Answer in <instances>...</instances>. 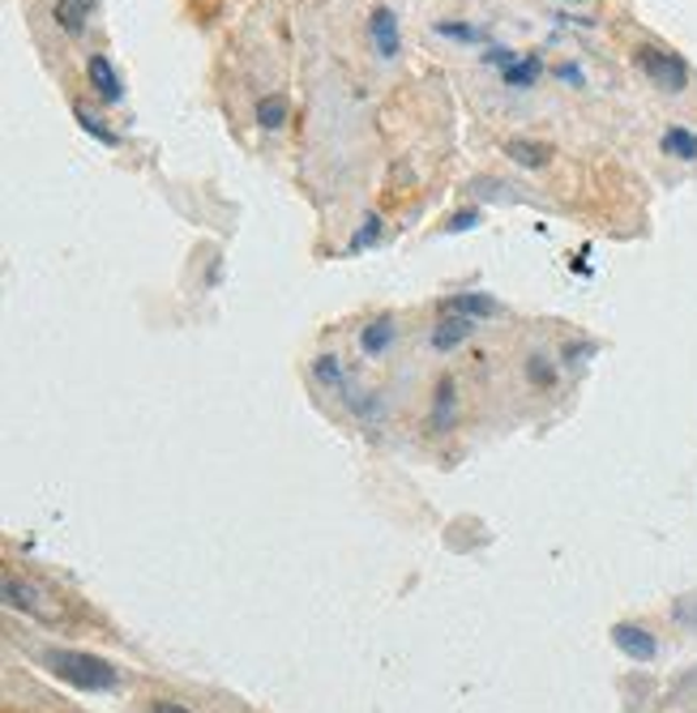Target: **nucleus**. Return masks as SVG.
Instances as JSON below:
<instances>
[{"instance_id": "obj_1", "label": "nucleus", "mask_w": 697, "mask_h": 713, "mask_svg": "<svg viewBox=\"0 0 697 713\" xmlns=\"http://www.w3.org/2000/svg\"><path fill=\"white\" fill-rule=\"evenodd\" d=\"M43 666L60 684L82 687V692H112L120 680L112 662L99 659V654H82V650H43Z\"/></svg>"}, {"instance_id": "obj_2", "label": "nucleus", "mask_w": 697, "mask_h": 713, "mask_svg": "<svg viewBox=\"0 0 697 713\" xmlns=\"http://www.w3.org/2000/svg\"><path fill=\"white\" fill-rule=\"evenodd\" d=\"M638 69L646 73V82L659 86L664 94H680L689 86V64L668 48H655V43L638 48Z\"/></svg>"}, {"instance_id": "obj_3", "label": "nucleus", "mask_w": 697, "mask_h": 713, "mask_svg": "<svg viewBox=\"0 0 697 713\" xmlns=\"http://www.w3.org/2000/svg\"><path fill=\"white\" fill-rule=\"evenodd\" d=\"M4 603L13 606V611H27L30 620H39V624H57L60 620L57 599L43 585L22 581V576H4Z\"/></svg>"}, {"instance_id": "obj_4", "label": "nucleus", "mask_w": 697, "mask_h": 713, "mask_svg": "<svg viewBox=\"0 0 697 713\" xmlns=\"http://www.w3.org/2000/svg\"><path fill=\"white\" fill-rule=\"evenodd\" d=\"M441 317H471V321H492L501 317V303L484 291H462V295H449V300L437 303Z\"/></svg>"}, {"instance_id": "obj_5", "label": "nucleus", "mask_w": 697, "mask_h": 713, "mask_svg": "<svg viewBox=\"0 0 697 713\" xmlns=\"http://www.w3.org/2000/svg\"><path fill=\"white\" fill-rule=\"evenodd\" d=\"M613 645L625 654V659H634V662H650L655 654H659L655 632L641 629V624H613Z\"/></svg>"}, {"instance_id": "obj_6", "label": "nucleus", "mask_w": 697, "mask_h": 713, "mask_svg": "<svg viewBox=\"0 0 697 713\" xmlns=\"http://www.w3.org/2000/svg\"><path fill=\"white\" fill-rule=\"evenodd\" d=\"M368 39H372V48L381 60H394L398 48H402V39H398V18H394L390 4H377L372 9V18H368Z\"/></svg>"}, {"instance_id": "obj_7", "label": "nucleus", "mask_w": 697, "mask_h": 713, "mask_svg": "<svg viewBox=\"0 0 697 713\" xmlns=\"http://www.w3.org/2000/svg\"><path fill=\"white\" fill-rule=\"evenodd\" d=\"M86 73H90V86L99 90V99L103 103H120L125 99V86H120V73L112 69V60L103 52H94L86 60Z\"/></svg>"}, {"instance_id": "obj_8", "label": "nucleus", "mask_w": 697, "mask_h": 713, "mask_svg": "<svg viewBox=\"0 0 697 713\" xmlns=\"http://www.w3.org/2000/svg\"><path fill=\"white\" fill-rule=\"evenodd\" d=\"M458 423V393H454V381L437 384V398H432V414H428V428L432 432H449Z\"/></svg>"}, {"instance_id": "obj_9", "label": "nucleus", "mask_w": 697, "mask_h": 713, "mask_svg": "<svg viewBox=\"0 0 697 713\" xmlns=\"http://www.w3.org/2000/svg\"><path fill=\"white\" fill-rule=\"evenodd\" d=\"M475 325H479V321H471V317H446V321L432 330V347H437V351H458L475 333Z\"/></svg>"}, {"instance_id": "obj_10", "label": "nucleus", "mask_w": 697, "mask_h": 713, "mask_svg": "<svg viewBox=\"0 0 697 713\" xmlns=\"http://www.w3.org/2000/svg\"><path fill=\"white\" fill-rule=\"evenodd\" d=\"M659 150L668 154V159H680V163H694L697 159V133L694 129H668L664 138H659Z\"/></svg>"}, {"instance_id": "obj_11", "label": "nucleus", "mask_w": 697, "mask_h": 713, "mask_svg": "<svg viewBox=\"0 0 697 713\" xmlns=\"http://www.w3.org/2000/svg\"><path fill=\"white\" fill-rule=\"evenodd\" d=\"M505 154L518 167H544L552 159V150H548L544 141H527V138H509L505 141Z\"/></svg>"}, {"instance_id": "obj_12", "label": "nucleus", "mask_w": 697, "mask_h": 713, "mask_svg": "<svg viewBox=\"0 0 697 713\" xmlns=\"http://www.w3.org/2000/svg\"><path fill=\"white\" fill-rule=\"evenodd\" d=\"M291 120V103H287V94H266L261 103H257V124L266 129V133H275Z\"/></svg>"}, {"instance_id": "obj_13", "label": "nucleus", "mask_w": 697, "mask_h": 713, "mask_svg": "<svg viewBox=\"0 0 697 713\" xmlns=\"http://www.w3.org/2000/svg\"><path fill=\"white\" fill-rule=\"evenodd\" d=\"M90 9H94L90 0H57V27L64 34H82Z\"/></svg>"}, {"instance_id": "obj_14", "label": "nucleus", "mask_w": 697, "mask_h": 713, "mask_svg": "<svg viewBox=\"0 0 697 713\" xmlns=\"http://www.w3.org/2000/svg\"><path fill=\"white\" fill-rule=\"evenodd\" d=\"M501 78H505V86H518V90L535 86V82H539V56H535V52L518 56L509 69H501Z\"/></svg>"}, {"instance_id": "obj_15", "label": "nucleus", "mask_w": 697, "mask_h": 713, "mask_svg": "<svg viewBox=\"0 0 697 713\" xmlns=\"http://www.w3.org/2000/svg\"><path fill=\"white\" fill-rule=\"evenodd\" d=\"M312 376L326 384V389H351V381H347V372H342V363H338V355H317L312 359Z\"/></svg>"}, {"instance_id": "obj_16", "label": "nucleus", "mask_w": 697, "mask_h": 713, "mask_svg": "<svg viewBox=\"0 0 697 713\" xmlns=\"http://www.w3.org/2000/svg\"><path fill=\"white\" fill-rule=\"evenodd\" d=\"M73 120H78V124H82V133H90L99 145H120V133H112V129H108V124H103L90 108H82V103L73 108Z\"/></svg>"}, {"instance_id": "obj_17", "label": "nucleus", "mask_w": 697, "mask_h": 713, "mask_svg": "<svg viewBox=\"0 0 697 713\" xmlns=\"http://www.w3.org/2000/svg\"><path fill=\"white\" fill-rule=\"evenodd\" d=\"M394 342V321L390 317H381V321H372L368 330L360 333V347H364V355H381L386 347Z\"/></svg>"}, {"instance_id": "obj_18", "label": "nucleus", "mask_w": 697, "mask_h": 713, "mask_svg": "<svg viewBox=\"0 0 697 713\" xmlns=\"http://www.w3.org/2000/svg\"><path fill=\"white\" fill-rule=\"evenodd\" d=\"M381 240V214H368V219L356 227V235H351V244H347V252L356 257V252H364V248H372Z\"/></svg>"}, {"instance_id": "obj_19", "label": "nucleus", "mask_w": 697, "mask_h": 713, "mask_svg": "<svg viewBox=\"0 0 697 713\" xmlns=\"http://www.w3.org/2000/svg\"><path fill=\"white\" fill-rule=\"evenodd\" d=\"M437 34L458 39V43H484V39H488V30L471 27V22H437Z\"/></svg>"}, {"instance_id": "obj_20", "label": "nucleus", "mask_w": 697, "mask_h": 713, "mask_svg": "<svg viewBox=\"0 0 697 713\" xmlns=\"http://www.w3.org/2000/svg\"><path fill=\"white\" fill-rule=\"evenodd\" d=\"M471 227H479V210H462V214H454L449 219V235H458V231H471Z\"/></svg>"}, {"instance_id": "obj_21", "label": "nucleus", "mask_w": 697, "mask_h": 713, "mask_svg": "<svg viewBox=\"0 0 697 713\" xmlns=\"http://www.w3.org/2000/svg\"><path fill=\"white\" fill-rule=\"evenodd\" d=\"M527 372H530V381H539V384H552V381H557V372H552V368H548V363H544L539 355L527 363Z\"/></svg>"}, {"instance_id": "obj_22", "label": "nucleus", "mask_w": 697, "mask_h": 713, "mask_svg": "<svg viewBox=\"0 0 697 713\" xmlns=\"http://www.w3.org/2000/svg\"><path fill=\"white\" fill-rule=\"evenodd\" d=\"M484 60H488V64H497V69H509L518 56L509 52V48H488V52H484Z\"/></svg>"}, {"instance_id": "obj_23", "label": "nucleus", "mask_w": 697, "mask_h": 713, "mask_svg": "<svg viewBox=\"0 0 697 713\" xmlns=\"http://www.w3.org/2000/svg\"><path fill=\"white\" fill-rule=\"evenodd\" d=\"M557 78H560V82L583 86V69H578V64H557Z\"/></svg>"}, {"instance_id": "obj_24", "label": "nucleus", "mask_w": 697, "mask_h": 713, "mask_svg": "<svg viewBox=\"0 0 697 713\" xmlns=\"http://www.w3.org/2000/svg\"><path fill=\"white\" fill-rule=\"evenodd\" d=\"M146 713H193V710H185V705H176V701H155Z\"/></svg>"}, {"instance_id": "obj_25", "label": "nucleus", "mask_w": 697, "mask_h": 713, "mask_svg": "<svg viewBox=\"0 0 697 713\" xmlns=\"http://www.w3.org/2000/svg\"><path fill=\"white\" fill-rule=\"evenodd\" d=\"M560 4H583V0H560Z\"/></svg>"}, {"instance_id": "obj_26", "label": "nucleus", "mask_w": 697, "mask_h": 713, "mask_svg": "<svg viewBox=\"0 0 697 713\" xmlns=\"http://www.w3.org/2000/svg\"><path fill=\"white\" fill-rule=\"evenodd\" d=\"M90 4H94V0H90Z\"/></svg>"}]
</instances>
